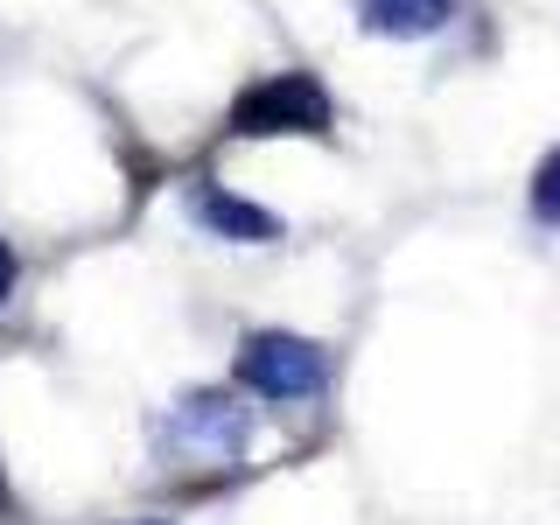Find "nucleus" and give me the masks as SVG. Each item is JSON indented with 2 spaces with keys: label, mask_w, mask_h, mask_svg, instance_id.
Masks as SVG:
<instances>
[{
  "label": "nucleus",
  "mask_w": 560,
  "mask_h": 525,
  "mask_svg": "<svg viewBox=\"0 0 560 525\" xmlns=\"http://www.w3.org/2000/svg\"><path fill=\"white\" fill-rule=\"evenodd\" d=\"M232 378L245 385V393H259V399H315L323 393V378H329V358L315 350L308 337H288V329H267V337H253L238 350V364H232Z\"/></svg>",
  "instance_id": "obj_2"
},
{
  "label": "nucleus",
  "mask_w": 560,
  "mask_h": 525,
  "mask_svg": "<svg viewBox=\"0 0 560 525\" xmlns=\"http://www.w3.org/2000/svg\"><path fill=\"white\" fill-rule=\"evenodd\" d=\"M8 294H14V245L0 238V308H8Z\"/></svg>",
  "instance_id": "obj_6"
},
{
  "label": "nucleus",
  "mask_w": 560,
  "mask_h": 525,
  "mask_svg": "<svg viewBox=\"0 0 560 525\" xmlns=\"http://www.w3.org/2000/svg\"><path fill=\"white\" fill-rule=\"evenodd\" d=\"M533 218L539 224H560V148L539 162V175H533Z\"/></svg>",
  "instance_id": "obj_5"
},
{
  "label": "nucleus",
  "mask_w": 560,
  "mask_h": 525,
  "mask_svg": "<svg viewBox=\"0 0 560 525\" xmlns=\"http://www.w3.org/2000/svg\"><path fill=\"white\" fill-rule=\"evenodd\" d=\"M329 92L308 70H273V78L245 84L232 98V133L245 140H273V133H329Z\"/></svg>",
  "instance_id": "obj_1"
},
{
  "label": "nucleus",
  "mask_w": 560,
  "mask_h": 525,
  "mask_svg": "<svg viewBox=\"0 0 560 525\" xmlns=\"http://www.w3.org/2000/svg\"><path fill=\"white\" fill-rule=\"evenodd\" d=\"M372 35H434L448 22V0H358Z\"/></svg>",
  "instance_id": "obj_4"
},
{
  "label": "nucleus",
  "mask_w": 560,
  "mask_h": 525,
  "mask_svg": "<svg viewBox=\"0 0 560 525\" xmlns=\"http://www.w3.org/2000/svg\"><path fill=\"white\" fill-rule=\"evenodd\" d=\"M197 218H203L218 238H238V245H267V238H280V218H273V210L245 203V197H232V189H218V183L197 189Z\"/></svg>",
  "instance_id": "obj_3"
}]
</instances>
